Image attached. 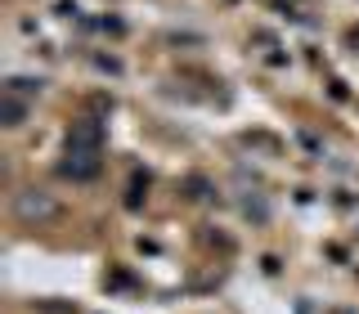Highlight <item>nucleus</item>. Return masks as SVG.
<instances>
[{
    "instance_id": "nucleus-1",
    "label": "nucleus",
    "mask_w": 359,
    "mask_h": 314,
    "mask_svg": "<svg viewBox=\"0 0 359 314\" xmlns=\"http://www.w3.org/2000/svg\"><path fill=\"white\" fill-rule=\"evenodd\" d=\"M9 211H14V220L22 224V229H45V224H54L59 220V198L50 193V189H36V184H27V189H18L14 202H9Z\"/></svg>"
},
{
    "instance_id": "nucleus-2",
    "label": "nucleus",
    "mask_w": 359,
    "mask_h": 314,
    "mask_svg": "<svg viewBox=\"0 0 359 314\" xmlns=\"http://www.w3.org/2000/svg\"><path fill=\"white\" fill-rule=\"evenodd\" d=\"M59 171L67 179H95L99 171H104V149H81V144H63V162H59Z\"/></svg>"
},
{
    "instance_id": "nucleus-3",
    "label": "nucleus",
    "mask_w": 359,
    "mask_h": 314,
    "mask_svg": "<svg viewBox=\"0 0 359 314\" xmlns=\"http://www.w3.org/2000/svg\"><path fill=\"white\" fill-rule=\"evenodd\" d=\"M67 144H81V149H104V121L76 117L72 126H67Z\"/></svg>"
},
{
    "instance_id": "nucleus-4",
    "label": "nucleus",
    "mask_w": 359,
    "mask_h": 314,
    "mask_svg": "<svg viewBox=\"0 0 359 314\" xmlns=\"http://www.w3.org/2000/svg\"><path fill=\"white\" fill-rule=\"evenodd\" d=\"M22 121H27V95H18V90H0V126L18 130Z\"/></svg>"
}]
</instances>
